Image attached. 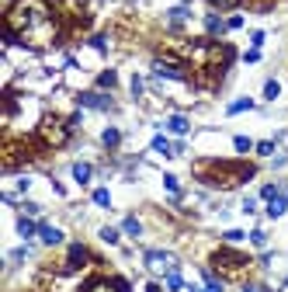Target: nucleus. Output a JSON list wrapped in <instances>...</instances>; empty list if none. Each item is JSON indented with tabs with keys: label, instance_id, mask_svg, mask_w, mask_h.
I'll return each mask as SVG.
<instances>
[{
	"label": "nucleus",
	"instance_id": "nucleus-1",
	"mask_svg": "<svg viewBox=\"0 0 288 292\" xmlns=\"http://www.w3.org/2000/svg\"><path fill=\"white\" fill-rule=\"evenodd\" d=\"M7 32H11L18 42H24V45L42 49V45H49V42H52V35H56V24H52L49 11L42 7L39 0H21L18 7L11 11Z\"/></svg>",
	"mask_w": 288,
	"mask_h": 292
},
{
	"label": "nucleus",
	"instance_id": "nucleus-2",
	"mask_svg": "<svg viewBox=\"0 0 288 292\" xmlns=\"http://www.w3.org/2000/svg\"><path fill=\"white\" fill-rule=\"evenodd\" d=\"M146 272L150 275H160V278H167L170 272H177V257L170 251H146Z\"/></svg>",
	"mask_w": 288,
	"mask_h": 292
},
{
	"label": "nucleus",
	"instance_id": "nucleus-3",
	"mask_svg": "<svg viewBox=\"0 0 288 292\" xmlns=\"http://www.w3.org/2000/svg\"><path fill=\"white\" fill-rule=\"evenodd\" d=\"M153 73L167 80H184V66L181 63H170V59H153Z\"/></svg>",
	"mask_w": 288,
	"mask_h": 292
},
{
	"label": "nucleus",
	"instance_id": "nucleus-4",
	"mask_svg": "<svg viewBox=\"0 0 288 292\" xmlns=\"http://www.w3.org/2000/svg\"><path fill=\"white\" fill-rule=\"evenodd\" d=\"M285 209H288V188L278 195V198H271V202H268V216H271V219H281Z\"/></svg>",
	"mask_w": 288,
	"mask_h": 292
},
{
	"label": "nucleus",
	"instance_id": "nucleus-5",
	"mask_svg": "<svg viewBox=\"0 0 288 292\" xmlns=\"http://www.w3.org/2000/svg\"><path fill=\"white\" fill-rule=\"evenodd\" d=\"M83 261H87V251H83L80 244H73V247H70V261H66V272H77Z\"/></svg>",
	"mask_w": 288,
	"mask_h": 292
},
{
	"label": "nucleus",
	"instance_id": "nucleus-6",
	"mask_svg": "<svg viewBox=\"0 0 288 292\" xmlns=\"http://www.w3.org/2000/svg\"><path fill=\"white\" fill-rule=\"evenodd\" d=\"M39 236L42 244H63V230H56V226H39Z\"/></svg>",
	"mask_w": 288,
	"mask_h": 292
},
{
	"label": "nucleus",
	"instance_id": "nucleus-7",
	"mask_svg": "<svg viewBox=\"0 0 288 292\" xmlns=\"http://www.w3.org/2000/svg\"><path fill=\"white\" fill-rule=\"evenodd\" d=\"M167 129H170L174 136H184V132H188V118L184 115H170L167 118Z\"/></svg>",
	"mask_w": 288,
	"mask_h": 292
},
{
	"label": "nucleus",
	"instance_id": "nucleus-8",
	"mask_svg": "<svg viewBox=\"0 0 288 292\" xmlns=\"http://www.w3.org/2000/svg\"><path fill=\"white\" fill-rule=\"evenodd\" d=\"M80 104H87V108H97V112H104V108H108V97H104V94H83V97H80Z\"/></svg>",
	"mask_w": 288,
	"mask_h": 292
},
{
	"label": "nucleus",
	"instance_id": "nucleus-9",
	"mask_svg": "<svg viewBox=\"0 0 288 292\" xmlns=\"http://www.w3.org/2000/svg\"><path fill=\"white\" fill-rule=\"evenodd\" d=\"M205 28H209V35H222V32H229L226 21L219 18V14H209V18H205Z\"/></svg>",
	"mask_w": 288,
	"mask_h": 292
},
{
	"label": "nucleus",
	"instance_id": "nucleus-10",
	"mask_svg": "<svg viewBox=\"0 0 288 292\" xmlns=\"http://www.w3.org/2000/svg\"><path fill=\"white\" fill-rule=\"evenodd\" d=\"M87 292H129V285H122V282H115V285L111 282H94Z\"/></svg>",
	"mask_w": 288,
	"mask_h": 292
},
{
	"label": "nucleus",
	"instance_id": "nucleus-11",
	"mask_svg": "<svg viewBox=\"0 0 288 292\" xmlns=\"http://www.w3.org/2000/svg\"><path fill=\"white\" fill-rule=\"evenodd\" d=\"M250 108H253V101H250V97H236L229 108H226V115H240V112H250Z\"/></svg>",
	"mask_w": 288,
	"mask_h": 292
},
{
	"label": "nucleus",
	"instance_id": "nucleus-12",
	"mask_svg": "<svg viewBox=\"0 0 288 292\" xmlns=\"http://www.w3.org/2000/svg\"><path fill=\"white\" fill-rule=\"evenodd\" d=\"M18 233L24 236V240H32V236L39 233V226H35V223H32V219H18Z\"/></svg>",
	"mask_w": 288,
	"mask_h": 292
},
{
	"label": "nucleus",
	"instance_id": "nucleus-13",
	"mask_svg": "<svg viewBox=\"0 0 288 292\" xmlns=\"http://www.w3.org/2000/svg\"><path fill=\"white\" fill-rule=\"evenodd\" d=\"M91 174H94V171H91V164H73V177H77L80 184H87Z\"/></svg>",
	"mask_w": 288,
	"mask_h": 292
},
{
	"label": "nucleus",
	"instance_id": "nucleus-14",
	"mask_svg": "<svg viewBox=\"0 0 288 292\" xmlns=\"http://www.w3.org/2000/svg\"><path fill=\"white\" fill-rule=\"evenodd\" d=\"M153 150H156V153H167V156L177 153V146H170V143H167L163 136H156V139H153Z\"/></svg>",
	"mask_w": 288,
	"mask_h": 292
},
{
	"label": "nucleus",
	"instance_id": "nucleus-15",
	"mask_svg": "<svg viewBox=\"0 0 288 292\" xmlns=\"http://www.w3.org/2000/svg\"><path fill=\"white\" fill-rule=\"evenodd\" d=\"M167 18H170V28H181V21L188 18V7H174Z\"/></svg>",
	"mask_w": 288,
	"mask_h": 292
},
{
	"label": "nucleus",
	"instance_id": "nucleus-16",
	"mask_svg": "<svg viewBox=\"0 0 288 292\" xmlns=\"http://www.w3.org/2000/svg\"><path fill=\"white\" fill-rule=\"evenodd\" d=\"M163 282H167V289H170V292L184 289V278H181V272H170V275H167V278H163Z\"/></svg>",
	"mask_w": 288,
	"mask_h": 292
},
{
	"label": "nucleus",
	"instance_id": "nucleus-17",
	"mask_svg": "<svg viewBox=\"0 0 288 292\" xmlns=\"http://www.w3.org/2000/svg\"><path fill=\"white\" fill-rule=\"evenodd\" d=\"M122 230H125L129 236H139V233H142V226H139V219H132V216H129V219L122 223Z\"/></svg>",
	"mask_w": 288,
	"mask_h": 292
},
{
	"label": "nucleus",
	"instance_id": "nucleus-18",
	"mask_svg": "<svg viewBox=\"0 0 288 292\" xmlns=\"http://www.w3.org/2000/svg\"><path fill=\"white\" fill-rule=\"evenodd\" d=\"M104 146H118V143H122V132H118V129H104Z\"/></svg>",
	"mask_w": 288,
	"mask_h": 292
},
{
	"label": "nucleus",
	"instance_id": "nucleus-19",
	"mask_svg": "<svg viewBox=\"0 0 288 292\" xmlns=\"http://www.w3.org/2000/svg\"><path fill=\"white\" fill-rule=\"evenodd\" d=\"M163 184H167V192H170L174 198H181V184H177V177H174V174L163 177Z\"/></svg>",
	"mask_w": 288,
	"mask_h": 292
},
{
	"label": "nucleus",
	"instance_id": "nucleus-20",
	"mask_svg": "<svg viewBox=\"0 0 288 292\" xmlns=\"http://www.w3.org/2000/svg\"><path fill=\"white\" fill-rule=\"evenodd\" d=\"M94 202L101 205V209H108V205H111V195L104 192V188H97V192H94Z\"/></svg>",
	"mask_w": 288,
	"mask_h": 292
},
{
	"label": "nucleus",
	"instance_id": "nucleus-21",
	"mask_svg": "<svg viewBox=\"0 0 288 292\" xmlns=\"http://www.w3.org/2000/svg\"><path fill=\"white\" fill-rule=\"evenodd\" d=\"M97 87H104V91H108V87H115V73H111V70H108V73H101V77H97Z\"/></svg>",
	"mask_w": 288,
	"mask_h": 292
},
{
	"label": "nucleus",
	"instance_id": "nucleus-22",
	"mask_svg": "<svg viewBox=\"0 0 288 292\" xmlns=\"http://www.w3.org/2000/svg\"><path fill=\"white\" fill-rule=\"evenodd\" d=\"M101 240H104V244H118V230L104 226V230H101Z\"/></svg>",
	"mask_w": 288,
	"mask_h": 292
},
{
	"label": "nucleus",
	"instance_id": "nucleus-23",
	"mask_svg": "<svg viewBox=\"0 0 288 292\" xmlns=\"http://www.w3.org/2000/svg\"><path fill=\"white\" fill-rule=\"evenodd\" d=\"M278 91H281V87H278V80H268V84H264V97H278Z\"/></svg>",
	"mask_w": 288,
	"mask_h": 292
},
{
	"label": "nucleus",
	"instance_id": "nucleus-24",
	"mask_svg": "<svg viewBox=\"0 0 288 292\" xmlns=\"http://www.w3.org/2000/svg\"><path fill=\"white\" fill-rule=\"evenodd\" d=\"M233 146H236V153H247V150H250V139L247 136H236V139H233Z\"/></svg>",
	"mask_w": 288,
	"mask_h": 292
},
{
	"label": "nucleus",
	"instance_id": "nucleus-25",
	"mask_svg": "<svg viewBox=\"0 0 288 292\" xmlns=\"http://www.w3.org/2000/svg\"><path fill=\"white\" fill-rule=\"evenodd\" d=\"M212 7H219V11H229V7H236L240 0H209Z\"/></svg>",
	"mask_w": 288,
	"mask_h": 292
},
{
	"label": "nucleus",
	"instance_id": "nucleus-26",
	"mask_svg": "<svg viewBox=\"0 0 288 292\" xmlns=\"http://www.w3.org/2000/svg\"><path fill=\"white\" fill-rule=\"evenodd\" d=\"M261 198H278V188H274V184H264V188H261Z\"/></svg>",
	"mask_w": 288,
	"mask_h": 292
},
{
	"label": "nucleus",
	"instance_id": "nucleus-27",
	"mask_svg": "<svg viewBox=\"0 0 288 292\" xmlns=\"http://www.w3.org/2000/svg\"><path fill=\"white\" fill-rule=\"evenodd\" d=\"M226 28H229V32H236V28H243V18H236V14H233V18H226Z\"/></svg>",
	"mask_w": 288,
	"mask_h": 292
},
{
	"label": "nucleus",
	"instance_id": "nucleus-28",
	"mask_svg": "<svg viewBox=\"0 0 288 292\" xmlns=\"http://www.w3.org/2000/svg\"><path fill=\"white\" fill-rule=\"evenodd\" d=\"M257 153H261V156H268V153H274V143H257Z\"/></svg>",
	"mask_w": 288,
	"mask_h": 292
},
{
	"label": "nucleus",
	"instance_id": "nucleus-29",
	"mask_svg": "<svg viewBox=\"0 0 288 292\" xmlns=\"http://www.w3.org/2000/svg\"><path fill=\"white\" fill-rule=\"evenodd\" d=\"M243 59H247V63H261V49H250V52H243Z\"/></svg>",
	"mask_w": 288,
	"mask_h": 292
},
{
	"label": "nucleus",
	"instance_id": "nucleus-30",
	"mask_svg": "<svg viewBox=\"0 0 288 292\" xmlns=\"http://www.w3.org/2000/svg\"><path fill=\"white\" fill-rule=\"evenodd\" d=\"M250 244H257V247H264V233H261V230H253V233H250Z\"/></svg>",
	"mask_w": 288,
	"mask_h": 292
},
{
	"label": "nucleus",
	"instance_id": "nucleus-31",
	"mask_svg": "<svg viewBox=\"0 0 288 292\" xmlns=\"http://www.w3.org/2000/svg\"><path fill=\"white\" fill-rule=\"evenodd\" d=\"M132 94H135V97L142 94V77H132Z\"/></svg>",
	"mask_w": 288,
	"mask_h": 292
},
{
	"label": "nucleus",
	"instance_id": "nucleus-32",
	"mask_svg": "<svg viewBox=\"0 0 288 292\" xmlns=\"http://www.w3.org/2000/svg\"><path fill=\"white\" fill-rule=\"evenodd\" d=\"M226 240H229V244H240V240H243V233H240V230H229V233H226Z\"/></svg>",
	"mask_w": 288,
	"mask_h": 292
},
{
	"label": "nucleus",
	"instance_id": "nucleus-33",
	"mask_svg": "<svg viewBox=\"0 0 288 292\" xmlns=\"http://www.w3.org/2000/svg\"><path fill=\"white\" fill-rule=\"evenodd\" d=\"M243 292H257V289H243Z\"/></svg>",
	"mask_w": 288,
	"mask_h": 292
},
{
	"label": "nucleus",
	"instance_id": "nucleus-34",
	"mask_svg": "<svg viewBox=\"0 0 288 292\" xmlns=\"http://www.w3.org/2000/svg\"><path fill=\"white\" fill-rule=\"evenodd\" d=\"M285 285H288V278H285Z\"/></svg>",
	"mask_w": 288,
	"mask_h": 292
}]
</instances>
